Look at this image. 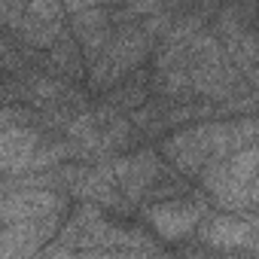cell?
I'll use <instances>...</instances> for the list:
<instances>
[{
  "instance_id": "cell-2",
  "label": "cell",
  "mask_w": 259,
  "mask_h": 259,
  "mask_svg": "<svg viewBox=\"0 0 259 259\" xmlns=\"http://www.w3.org/2000/svg\"><path fill=\"white\" fill-rule=\"evenodd\" d=\"M58 244L70 250H144V253H159L156 241L132 226H116L107 220L104 207L92 201H76L55 238Z\"/></svg>"
},
{
  "instance_id": "cell-8",
  "label": "cell",
  "mask_w": 259,
  "mask_h": 259,
  "mask_svg": "<svg viewBox=\"0 0 259 259\" xmlns=\"http://www.w3.org/2000/svg\"><path fill=\"white\" fill-rule=\"evenodd\" d=\"M64 10H67V28L76 37L85 64H95L116 28L113 4H64Z\"/></svg>"
},
{
  "instance_id": "cell-16",
  "label": "cell",
  "mask_w": 259,
  "mask_h": 259,
  "mask_svg": "<svg viewBox=\"0 0 259 259\" xmlns=\"http://www.w3.org/2000/svg\"><path fill=\"white\" fill-rule=\"evenodd\" d=\"M153 259H162V256H153Z\"/></svg>"
},
{
  "instance_id": "cell-1",
  "label": "cell",
  "mask_w": 259,
  "mask_h": 259,
  "mask_svg": "<svg viewBox=\"0 0 259 259\" xmlns=\"http://www.w3.org/2000/svg\"><path fill=\"white\" fill-rule=\"evenodd\" d=\"M113 16H116L113 37L104 46L101 58L95 64H89V79H85L89 92L98 95V98L104 92L116 89L122 79H128L132 73L144 70L147 61H153V49H156V40L147 34V28L138 19L119 16L116 4H113Z\"/></svg>"
},
{
  "instance_id": "cell-5",
  "label": "cell",
  "mask_w": 259,
  "mask_h": 259,
  "mask_svg": "<svg viewBox=\"0 0 259 259\" xmlns=\"http://www.w3.org/2000/svg\"><path fill=\"white\" fill-rule=\"evenodd\" d=\"M256 174H259V141L226 162L207 165L198 183L213 198L217 207L238 213V210H247V198H250V186Z\"/></svg>"
},
{
  "instance_id": "cell-10",
  "label": "cell",
  "mask_w": 259,
  "mask_h": 259,
  "mask_svg": "<svg viewBox=\"0 0 259 259\" xmlns=\"http://www.w3.org/2000/svg\"><path fill=\"white\" fill-rule=\"evenodd\" d=\"M144 220L153 226V232L165 241H186L189 235H195L204 223L201 217V204L192 198H171V201H159L144 207Z\"/></svg>"
},
{
  "instance_id": "cell-11",
  "label": "cell",
  "mask_w": 259,
  "mask_h": 259,
  "mask_svg": "<svg viewBox=\"0 0 259 259\" xmlns=\"http://www.w3.org/2000/svg\"><path fill=\"white\" fill-rule=\"evenodd\" d=\"M198 235L204 244L220 250H238V247H259V220L250 217H232V213H213L201 223Z\"/></svg>"
},
{
  "instance_id": "cell-7",
  "label": "cell",
  "mask_w": 259,
  "mask_h": 259,
  "mask_svg": "<svg viewBox=\"0 0 259 259\" xmlns=\"http://www.w3.org/2000/svg\"><path fill=\"white\" fill-rule=\"evenodd\" d=\"M110 168L116 174V183H119L125 201L132 204L135 210L144 207L150 189L168 171V165L153 150H132V153H125V156H116V159H110Z\"/></svg>"
},
{
  "instance_id": "cell-6",
  "label": "cell",
  "mask_w": 259,
  "mask_h": 259,
  "mask_svg": "<svg viewBox=\"0 0 259 259\" xmlns=\"http://www.w3.org/2000/svg\"><path fill=\"white\" fill-rule=\"evenodd\" d=\"M70 213V195L43 186H13L0 183V223H31Z\"/></svg>"
},
{
  "instance_id": "cell-15",
  "label": "cell",
  "mask_w": 259,
  "mask_h": 259,
  "mask_svg": "<svg viewBox=\"0 0 259 259\" xmlns=\"http://www.w3.org/2000/svg\"><path fill=\"white\" fill-rule=\"evenodd\" d=\"M247 210H253V213H259V174H256V180H253V186H250V198H247Z\"/></svg>"
},
{
  "instance_id": "cell-4",
  "label": "cell",
  "mask_w": 259,
  "mask_h": 259,
  "mask_svg": "<svg viewBox=\"0 0 259 259\" xmlns=\"http://www.w3.org/2000/svg\"><path fill=\"white\" fill-rule=\"evenodd\" d=\"M165 162L186 180H198L207 165L223 162V119L186 125L162 141Z\"/></svg>"
},
{
  "instance_id": "cell-3",
  "label": "cell",
  "mask_w": 259,
  "mask_h": 259,
  "mask_svg": "<svg viewBox=\"0 0 259 259\" xmlns=\"http://www.w3.org/2000/svg\"><path fill=\"white\" fill-rule=\"evenodd\" d=\"M0 31L13 34L37 52H49L67 31V10L55 0H34V4L0 0Z\"/></svg>"
},
{
  "instance_id": "cell-9",
  "label": "cell",
  "mask_w": 259,
  "mask_h": 259,
  "mask_svg": "<svg viewBox=\"0 0 259 259\" xmlns=\"http://www.w3.org/2000/svg\"><path fill=\"white\" fill-rule=\"evenodd\" d=\"M64 220H67V213L49 217V220L4 226V235H0V259H34L43 247H49L58 238Z\"/></svg>"
},
{
  "instance_id": "cell-12",
  "label": "cell",
  "mask_w": 259,
  "mask_h": 259,
  "mask_svg": "<svg viewBox=\"0 0 259 259\" xmlns=\"http://www.w3.org/2000/svg\"><path fill=\"white\" fill-rule=\"evenodd\" d=\"M40 67L67 79V82H76V85H85L89 79V64H85V55L76 43V37L70 34V28L55 40V46L49 52L40 55Z\"/></svg>"
},
{
  "instance_id": "cell-13",
  "label": "cell",
  "mask_w": 259,
  "mask_h": 259,
  "mask_svg": "<svg viewBox=\"0 0 259 259\" xmlns=\"http://www.w3.org/2000/svg\"><path fill=\"white\" fill-rule=\"evenodd\" d=\"M104 107H110L113 113H122V116H132L138 110H144L150 101H153V82H150V67L132 73L128 79H122L116 89L104 92L98 98Z\"/></svg>"
},
{
  "instance_id": "cell-14",
  "label": "cell",
  "mask_w": 259,
  "mask_h": 259,
  "mask_svg": "<svg viewBox=\"0 0 259 259\" xmlns=\"http://www.w3.org/2000/svg\"><path fill=\"white\" fill-rule=\"evenodd\" d=\"M34 259H79V253L70 250V247H64V244H58V241H52V244L43 247Z\"/></svg>"
}]
</instances>
